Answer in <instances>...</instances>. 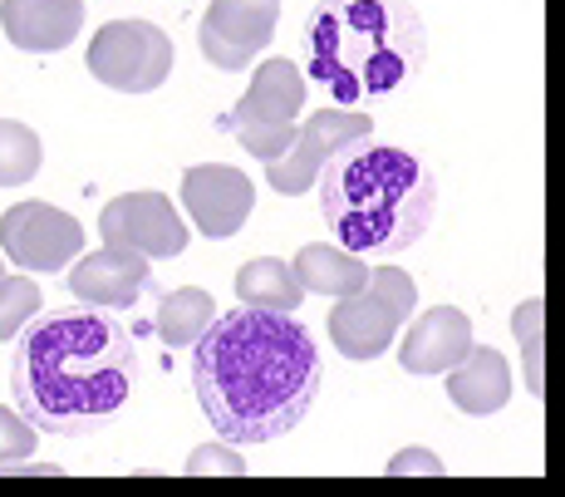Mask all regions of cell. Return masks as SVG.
Returning a JSON list of instances; mask_svg holds the SVG:
<instances>
[{
    "label": "cell",
    "mask_w": 565,
    "mask_h": 497,
    "mask_svg": "<svg viewBox=\"0 0 565 497\" xmlns=\"http://www.w3.org/2000/svg\"><path fill=\"white\" fill-rule=\"evenodd\" d=\"M89 74L104 89L118 94H153L172 74V40L153 20H108L89 40Z\"/></svg>",
    "instance_id": "cell-6"
},
{
    "label": "cell",
    "mask_w": 565,
    "mask_h": 497,
    "mask_svg": "<svg viewBox=\"0 0 565 497\" xmlns=\"http://www.w3.org/2000/svg\"><path fill=\"white\" fill-rule=\"evenodd\" d=\"M216 306L212 296H206L202 286H182V290H168L158 306V340L172 345V350H188V345H198V335L212 326Z\"/></svg>",
    "instance_id": "cell-18"
},
{
    "label": "cell",
    "mask_w": 565,
    "mask_h": 497,
    "mask_svg": "<svg viewBox=\"0 0 565 497\" xmlns=\"http://www.w3.org/2000/svg\"><path fill=\"white\" fill-rule=\"evenodd\" d=\"M443 374H448V399L472 419L497 414V409H507V399H512V364H507V355L492 350V345H472V350Z\"/></svg>",
    "instance_id": "cell-14"
},
{
    "label": "cell",
    "mask_w": 565,
    "mask_h": 497,
    "mask_svg": "<svg viewBox=\"0 0 565 497\" xmlns=\"http://www.w3.org/2000/svg\"><path fill=\"white\" fill-rule=\"evenodd\" d=\"M236 300H242V306H256V310H290V316H296L306 290H300L290 262L256 256V262H246L242 272H236Z\"/></svg>",
    "instance_id": "cell-17"
},
{
    "label": "cell",
    "mask_w": 565,
    "mask_h": 497,
    "mask_svg": "<svg viewBox=\"0 0 565 497\" xmlns=\"http://www.w3.org/2000/svg\"><path fill=\"white\" fill-rule=\"evenodd\" d=\"M104 246H124L148 262H172L188 252V222L162 192H124L99 212Z\"/></svg>",
    "instance_id": "cell-8"
},
{
    "label": "cell",
    "mask_w": 565,
    "mask_h": 497,
    "mask_svg": "<svg viewBox=\"0 0 565 497\" xmlns=\"http://www.w3.org/2000/svg\"><path fill=\"white\" fill-rule=\"evenodd\" d=\"M310 80L334 104L394 99L428 64V30L408 0H320L306 20Z\"/></svg>",
    "instance_id": "cell-3"
},
{
    "label": "cell",
    "mask_w": 565,
    "mask_h": 497,
    "mask_svg": "<svg viewBox=\"0 0 565 497\" xmlns=\"http://www.w3.org/2000/svg\"><path fill=\"white\" fill-rule=\"evenodd\" d=\"M232 128H236V144L252 158H260V163L280 158L290 148V138H296V124H232Z\"/></svg>",
    "instance_id": "cell-23"
},
{
    "label": "cell",
    "mask_w": 565,
    "mask_h": 497,
    "mask_svg": "<svg viewBox=\"0 0 565 497\" xmlns=\"http://www.w3.org/2000/svg\"><path fill=\"white\" fill-rule=\"evenodd\" d=\"M84 0H0V30L25 55H54L79 40Z\"/></svg>",
    "instance_id": "cell-12"
},
{
    "label": "cell",
    "mask_w": 565,
    "mask_h": 497,
    "mask_svg": "<svg viewBox=\"0 0 565 497\" xmlns=\"http://www.w3.org/2000/svg\"><path fill=\"white\" fill-rule=\"evenodd\" d=\"M148 286H153V262L124 246H104L70 266V290L99 310H128Z\"/></svg>",
    "instance_id": "cell-11"
},
{
    "label": "cell",
    "mask_w": 565,
    "mask_h": 497,
    "mask_svg": "<svg viewBox=\"0 0 565 497\" xmlns=\"http://www.w3.org/2000/svg\"><path fill=\"white\" fill-rule=\"evenodd\" d=\"M182 473L188 478H242L246 473V458L236 453V443H198V448L188 453V463H182Z\"/></svg>",
    "instance_id": "cell-21"
},
{
    "label": "cell",
    "mask_w": 565,
    "mask_h": 497,
    "mask_svg": "<svg viewBox=\"0 0 565 497\" xmlns=\"http://www.w3.org/2000/svg\"><path fill=\"white\" fill-rule=\"evenodd\" d=\"M134 335L99 306H64L15 330L10 394L15 409L54 438L104 429L134 394Z\"/></svg>",
    "instance_id": "cell-2"
},
{
    "label": "cell",
    "mask_w": 565,
    "mask_h": 497,
    "mask_svg": "<svg viewBox=\"0 0 565 497\" xmlns=\"http://www.w3.org/2000/svg\"><path fill=\"white\" fill-rule=\"evenodd\" d=\"M84 252L79 218L60 212L54 202H20L0 212V256L25 272H64Z\"/></svg>",
    "instance_id": "cell-7"
},
{
    "label": "cell",
    "mask_w": 565,
    "mask_h": 497,
    "mask_svg": "<svg viewBox=\"0 0 565 497\" xmlns=\"http://www.w3.org/2000/svg\"><path fill=\"white\" fill-rule=\"evenodd\" d=\"M300 109H306V74L290 60H260L252 89L236 99L232 124H296Z\"/></svg>",
    "instance_id": "cell-15"
},
{
    "label": "cell",
    "mask_w": 565,
    "mask_h": 497,
    "mask_svg": "<svg viewBox=\"0 0 565 497\" xmlns=\"http://www.w3.org/2000/svg\"><path fill=\"white\" fill-rule=\"evenodd\" d=\"M40 163H45V148H40L35 128H25L20 118H0V188L30 182Z\"/></svg>",
    "instance_id": "cell-19"
},
{
    "label": "cell",
    "mask_w": 565,
    "mask_h": 497,
    "mask_svg": "<svg viewBox=\"0 0 565 497\" xmlns=\"http://www.w3.org/2000/svg\"><path fill=\"white\" fill-rule=\"evenodd\" d=\"M300 290H315V296H350L369 281V262L350 246H324V242H310L296 252L290 262Z\"/></svg>",
    "instance_id": "cell-16"
},
{
    "label": "cell",
    "mask_w": 565,
    "mask_h": 497,
    "mask_svg": "<svg viewBox=\"0 0 565 497\" xmlns=\"http://www.w3.org/2000/svg\"><path fill=\"white\" fill-rule=\"evenodd\" d=\"M418 306V286L404 266H369V281L350 296H334L330 340L344 360H379L394 345V330Z\"/></svg>",
    "instance_id": "cell-5"
},
{
    "label": "cell",
    "mask_w": 565,
    "mask_h": 497,
    "mask_svg": "<svg viewBox=\"0 0 565 497\" xmlns=\"http://www.w3.org/2000/svg\"><path fill=\"white\" fill-rule=\"evenodd\" d=\"M512 330L521 340V355H526V389L531 394H541V300H526V306H516L512 316Z\"/></svg>",
    "instance_id": "cell-22"
},
{
    "label": "cell",
    "mask_w": 565,
    "mask_h": 497,
    "mask_svg": "<svg viewBox=\"0 0 565 497\" xmlns=\"http://www.w3.org/2000/svg\"><path fill=\"white\" fill-rule=\"evenodd\" d=\"M0 276H6V256H0Z\"/></svg>",
    "instance_id": "cell-26"
},
{
    "label": "cell",
    "mask_w": 565,
    "mask_h": 497,
    "mask_svg": "<svg viewBox=\"0 0 565 497\" xmlns=\"http://www.w3.org/2000/svg\"><path fill=\"white\" fill-rule=\"evenodd\" d=\"M472 350V320L458 306H433L408 326L398 345V364L408 374H443Z\"/></svg>",
    "instance_id": "cell-13"
},
{
    "label": "cell",
    "mask_w": 565,
    "mask_h": 497,
    "mask_svg": "<svg viewBox=\"0 0 565 497\" xmlns=\"http://www.w3.org/2000/svg\"><path fill=\"white\" fill-rule=\"evenodd\" d=\"M40 443V429L30 424L20 409H0V468L15 458H30Z\"/></svg>",
    "instance_id": "cell-24"
},
{
    "label": "cell",
    "mask_w": 565,
    "mask_h": 497,
    "mask_svg": "<svg viewBox=\"0 0 565 497\" xmlns=\"http://www.w3.org/2000/svg\"><path fill=\"white\" fill-rule=\"evenodd\" d=\"M182 212L198 222L202 236L226 242L256 212V188L246 172H236L226 163H198L182 172Z\"/></svg>",
    "instance_id": "cell-10"
},
{
    "label": "cell",
    "mask_w": 565,
    "mask_h": 497,
    "mask_svg": "<svg viewBox=\"0 0 565 497\" xmlns=\"http://www.w3.org/2000/svg\"><path fill=\"white\" fill-rule=\"evenodd\" d=\"M320 212L350 252H404L438 212V182L404 148L360 138L320 168Z\"/></svg>",
    "instance_id": "cell-4"
},
{
    "label": "cell",
    "mask_w": 565,
    "mask_h": 497,
    "mask_svg": "<svg viewBox=\"0 0 565 497\" xmlns=\"http://www.w3.org/2000/svg\"><path fill=\"white\" fill-rule=\"evenodd\" d=\"M40 310V286L30 276H0V340H15V330Z\"/></svg>",
    "instance_id": "cell-20"
},
{
    "label": "cell",
    "mask_w": 565,
    "mask_h": 497,
    "mask_svg": "<svg viewBox=\"0 0 565 497\" xmlns=\"http://www.w3.org/2000/svg\"><path fill=\"white\" fill-rule=\"evenodd\" d=\"M280 0H212L198 25V45L206 64L236 74L276 40Z\"/></svg>",
    "instance_id": "cell-9"
},
{
    "label": "cell",
    "mask_w": 565,
    "mask_h": 497,
    "mask_svg": "<svg viewBox=\"0 0 565 497\" xmlns=\"http://www.w3.org/2000/svg\"><path fill=\"white\" fill-rule=\"evenodd\" d=\"M384 473H388V478H438L443 458L433 448H423V443H413V448L394 453V458L384 463Z\"/></svg>",
    "instance_id": "cell-25"
},
{
    "label": "cell",
    "mask_w": 565,
    "mask_h": 497,
    "mask_svg": "<svg viewBox=\"0 0 565 497\" xmlns=\"http://www.w3.org/2000/svg\"><path fill=\"white\" fill-rule=\"evenodd\" d=\"M192 389L212 429L256 448L300 424L320 394V350L290 310H226L198 335Z\"/></svg>",
    "instance_id": "cell-1"
}]
</instances>
